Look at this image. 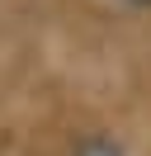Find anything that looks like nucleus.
I'll return each mask as SVG.
<instances>
[{"label": "nucleus", "instance_id": "1", "mask_svg": "<svg viewBox=\"0 0 151 156\" xmlns=\"http://www.w3.org/2000/svg\"><path fill=\"white\" fill-rule=\"evenodd\" d=\"M132 5H151V0H132Z\"/></svg>", "mask_w": 151, "mask_h": 156}]
</instances>
